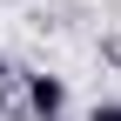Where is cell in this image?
<instances>
[{"label": "cell", "mask_w": 121, "mask_h": 121, "mask_svg": "<svg viewBox=\"0 0 121 121\" xmlns=\"http://www.w3.org/2000/svg\"><path fill=\"white\" fill-rule=\"evenodd\" d=\"M27 114L34 121H67V81L60 74H27Z\"/></svg>", "instance_id": "obj_1"}, {"label": "cell", "mask_w": 121, "mask_h": 121, "mask_svg": "<svg viewBox=\"0 0 121 121\" xmlns=\"http://www.w3.org/2000/svg\"><path fill=\"white\" fill-rule=\"evenodd\" d=\"M87 121H121V101H94V108H87Z\"/></svg>", "instance_id": "obj_2"}, {"label": "cell", "mask_w": 121, "mask_h": 121, "mask_svg": "<svg viewBox=\"0 0 121 121\" xmlns=\"http://www.w3.org/2000/svg\"><path fill=\"white\" fill-rule=\"evenodd\" d=\"M7 74H13V67H7V54H0V87H7Z\"/></svg>", "instance_id": "obj_3"}]
</instances>
